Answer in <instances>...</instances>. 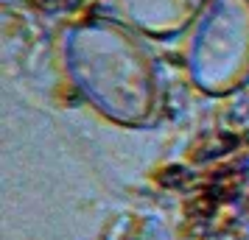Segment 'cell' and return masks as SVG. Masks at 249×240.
<instances>
[{"mask_svg": "<svg viewBox=\"0 0 249 240\" xmlns=\"http://www.w3.org/2000/svg\"><path fill=\"white\" fill-rule=\"evenodd\" d=\"M62 59L70 84L95 112L126 128H146L162 112L160 64L135 31L90 20L65 34Z\"/></svg>", "mask_w": 249, "mask_h": 240, "instance_id": "6da1fadb", "label": "cell"}, {"mask_svg": "<svg viewBox=\"0 0 249 240\" xmlns=\"http://www.w3.org/2000/svg\"><path fill=\"white\" fill-rule=\"evenodd\" d=\"M188 76L207 95H230L249 81V0H213L196 17Z\"/></svg>", "mask_w": 249, "mask_h": 240, "instance_id": "7a4b0ae2", "label": "cell"}, {"mask_svg": "<svg viewBox=\"0 0 249 240\" xmlns=\"http://www.w3.org/2000/svg\"><path fill=\"white\" fill-rule=\"evenodd\" d=\"M126 20L137 31L151 36H174L191 23L196 14H202L199 0H121Z\"/></svg>", "mask_w": 249, "mask_h": 240, "instance_id": "3957f363", "label": "cell"}]
</instances>
